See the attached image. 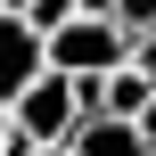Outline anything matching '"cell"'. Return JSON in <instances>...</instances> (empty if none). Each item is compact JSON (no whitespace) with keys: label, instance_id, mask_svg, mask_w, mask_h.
I'll return each mask as SVG.
<instances>
[{"label":"cell","instance_id":"6da1fadb","mask_svg":"<svg viewBox=\"0 0 156 156\" xmlns=\"http://www.w3.org/2000/svg\"><path fill=\"white\" fill-rule=\"evenodd\" d=\"M41 58H49L58 74H107V66L123 58V25L99 16V8H74V16H58V25L41 33Z\"/></svg>","mask_w":156,"mask_h":156},{"label":"cell","instance_id":"7a4b0ae2","mask_svg":"<svg viewBox=\"0 0 156 156\" xmlns=\"http://www.w3.org/2000/svg\"><path fill=\"white\" fill-rule=\"evenodd\" d=\"M74 115H82V90H74V74H58V66L25 74V82L8 90V123H16L25 140H66Z\"/></svg>","mask_w":156,"mask_h":156},{"label":"cell","instance_id":"3957f363","mask_svg":"<svg viewBox=\"0 0 156 156\" xmlns=\"http://www.w3.org/2000/svg\"><path fill=\"white\" fill-rule=\"evenodd\" d=\"M66 140H74V156H148V123H140V115H107V107H82Z\"/></svg>","mask_w":156,"mask_h":156},{"label":"cell","instance_id":"277c9868","mask_svg":"<svg viewBox=\"0 0 156 156\" xmlns=\"http://www.w3.org/2000/svg\"><path fill=\"white\" fill-rule=\"evenodd\" d=\"M49 58H41V25L25 16V8H0V99L25 82V74H41Z\"/></svg>","mask_w":156,"mask_h":156},{"label":"cell","instance_id":"5b68a950","mask_svg":"<svg viewBox=\"0 0 156 156\" xmlns=\"http://www.w3.org/2000/svg\"><path fill=\"white\" fill-rule=\"evenodd\" d=\"M107 16L123 25V41H132V33H156V0H115Z\"/></svg>","mask_w":156,"mask_h":156},{"label":"cell","instance_id":"8992f818","mask_svg":"<svg viewBox=\"0 0 156 156\" xmlns=\"http://www.w3.org/2000/svg\"><path fill=\"white\" fill-rule=\"evenodd\" d=\"M0 156H33V140H25L16 123H8V99H0Z\"/></svg>","mask_w":156,"mask_h":156},{"label":"cell","instance_id":"52a82bcc","mask_svg":"<svg viewBox=\"0 0 156 156\" xmlns=\"http://www.w3.org/2000/svg\"><path fill=\"white\" fill-rule=\"evenodd\" d=\"M140 123H148V140H156V82H148V107H140Z\"/></svg>","mask_w":156,"mask_h":156},{"label":"cell","instance_id":"ba28073f","mask_svg":"<svg viewBox=\"0 0 156 156\" xmlns=\"http://www.w3.org/2000/svg\"><path fill=\"white\" fill-rule=\"evenodd\" d=\"M74 8H99V16H107V8H115V0H74Z\"/></svg>","mask_w":156,"mask_h":156},{"label":"cell","instance_id":"9c48e42d","mask_svg":"<svg viewBox=\"0 0 156 156\" xmlns=\"http://www.w3.org/2000/svg\"><path fill=\"white\" fill-rule=\"evenodd\" d=\"M0 8H16V0H0Z\"/></svg>","mask_w":156,"mask_h":156}]
</instances>
